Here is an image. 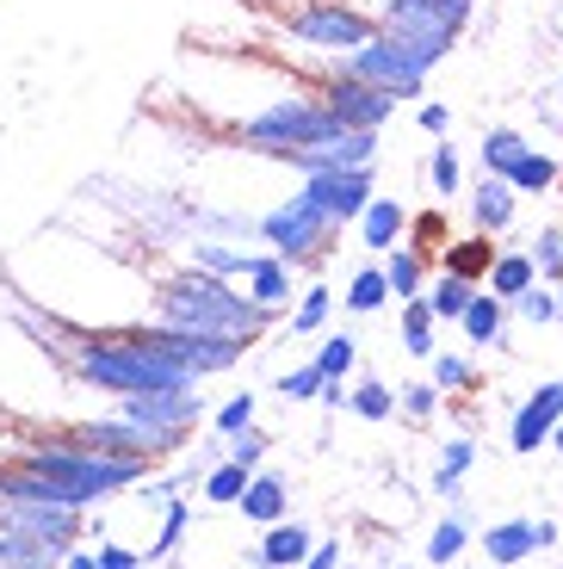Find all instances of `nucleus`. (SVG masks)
Segmentation results:
<instances>
[{
  "instance_id": "1",
  "label": "nucleus",
  "mask_w": 563,
  "mask_h": 569,
  "mask_svg": "<svg viewBox=\"0 0 563 569\" xmlns=\"http://www.w3.org/2000/svg\"><path fill=\"white\" fill-rule=\"evenodd\" d=\"M483 260H490V242H465V248H452V272H458V279H477Z\"/></svg>"
}]
</instances>
